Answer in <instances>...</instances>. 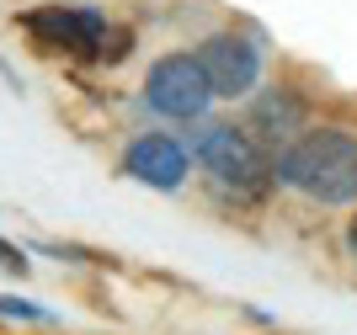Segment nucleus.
<instances>
[{"label":"nucleus","mask_w":357,"mask_h":335,"mask_svg":"<svg viewBox=\"0 0 357 335\" xmlns=\"http://www.w3.org/2000/svg\"><path fill=\"white\" fill-rule=\"evenodd\" d=\"M0 309H6V314H22V320H48L43 309H32V304H16V298H0Z\"/></svg>","instance_id":"obj_8"},{"label":"nucleus","mask_w":357,"mask_h":335,"mask_svg":"<svg viewBox=\"0 0 357 335\" xmlns=\"http://www.w3.org/2000/svg\"><path fill=\"white\" fill-rule=\"evenodd\" d=\"M144 107L155 117H171V123H197V117H208V107L219 102L208 86V70H203V59L192 54H160L149 64L144 86H139Z\"/></svg>","instance_id":"obj_4"},{"label":"nucleus","mask_w":357,"mask_h":335,"mask_svg":"<svg viewBox=\"0 0 357 335\" xmlns=\"http://www.w3.org/2000/svg\"><path fill=\"white\" fill-rule=\"evenodd\" d=\"M0 266H6V272H27V261H22V250H11V245H0Z\"/></svg>","instance_id":"obj_9"},{"label":"nucleus","mask_w":357,"mask_h":335,"mask_svg":"<svg viewBox=\"0 0 357 335\" xmlns=\"http://www.w3.org/2000/svg\"><path fill=\"white\" fill-rule=\"evenodd\" d=\"M197 59L208 70V86L219 102H251V91L261 86V43L240 27H219L197 43Z\"/></svg>","instance_id":"obj_5"},{"label":"nucleus","mask_w":357,"mask_h":335,"mask_svg":"<svg viewBox=\"0 0 357 335\" xmlns=\"http://www.w3.org/2000/svg\"><path fill=\"white\" fill-rule=\"evenodd\" d=\"M347 256L357 261V208H352V219H347Z\"/></svg>","instance_id":"obj_10"},{"label":"nucleus","mask_w":357,"mask_h":335,"mask_svg":"<svg viewBox=\"0 0 357 335\" xmlns=\"http://www.w3.org/2000/svg\"><path fill=\"white\" fill-rule=\"evenodd\" d=\"M123 176H134L155 192H181L187 176H192V149L181 139H171V133H139L123 149Z\"/></svg>","instance_id":"obj_6"},{"label":"nucleus","mask_w":357,"mask_h":335,"mask_svg":"<svg viewBox=\"0 0 357 335\" xmlns=\"http://www.w3.org/2000/svg\"><path fill=\"white\" fill-rule=\"evenodd\" d=\"M314 123L310 102H304V91L294 86H267V91H251V112H245V128L261 139V144L278 155V149L288 144V139H298V133Z\"/></svg>","instance_id":"obj_7"},{"label":"nucleus","mask_w":357,"mask_h":335,"mask_svg":"<svg viewBox=\"0 0 357 335\" xmlns=\"http://www.w3.org/2000/svg\"><path fill=\"white\" fill-rule=\"evenodd\" d=\"M278 187L310 208H357V128L310 123L278 149Z\"/></svg>","instance_id":"obj_1"},{"label":"nucleus","mask_w":357,"mask_h":335,"mask_svg":"<svg viewBox=\"0 0 357 335\" xmlns=\"http://www.w3.org/2000/svg\"><path fill=\"white\" fill-rule=\"evenodd\" d=\"M27 32L43 54H80V59L128 54V32H118L102 11H80V6H38L27 16Z\"/></svg>","instance_id":"obj_3"},{"label":"nucleus","mask_w":357,"mask_h":335,"mask_svg":"<svg viewBox=\"0 0 357 335\" xmlns=\"http://www.w3.org/2000/svg\"><path fill=\"white\" fill-rule=\"evenodd\" d=\"M192 165L235 203H256L278 187V155L245 123H203L192 128Z\"/></svg>","instance_id":"obj_2"}]
</instances>
